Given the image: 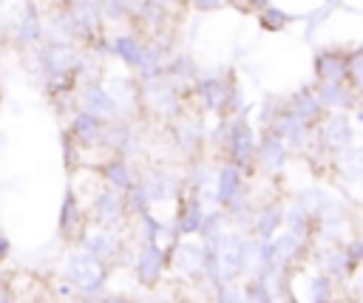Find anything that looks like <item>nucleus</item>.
<instances>
[{
    "mask_svg": "<svg viewBox=\"0 0 363 303\" xmlns=\"http://www.w3.org/2000/svg\"><path fill=\"white\" fill-rule=\"evenodd\" d=\"M99 11H102L105 23H113V25L130 23V8L122 0H99Z\"/></svg>",
    "mask_w": 363,
    "mask_h": 303,
    "instance_id": "obj_38",
    "label": "nucleus"
},
{
    "mask_svg": "<svg viewBox=\"0 0 363 303\" xmlns=\"http://www.w3.org/2000/svg\"><path fill=\"white\" fill-rule=\"evenodd\" d=\"M88 221V212L77 195L74 187H65L62 193V204H60V218H57V229H60V238L68 241V244H77V238L85 232V224Z\"/></svg>",
    "mask_w": 363,
    "mask_h": 303,
    "instance_id": "obj_21",
    "label": "nucleus"
},
{
    "mask_svg": "<svg viewBox=\"0 0 363 303\" xmlns=\"http://www.w3.org/2000/svg\"><path fill=\"white\" fill-rule=\"evenodd\" d=\"M139 99H142V108L147 113H153L164 122H173L176 116L184 113V96L167 76L139 82Z\"/></svg>",
    "mask_w": 363,
    "mask_h": 303,
    "instance_id": "obj_3",
    "label": "nucleus"
},
{
    "mask_svg": "<svg viewBox=\"0 0 363 303\" xmlns=\"http://www.w3.org/2000/svg\"><path fill=\"white\" fill-rule=\"evenodd\" d=\"M102 150L111 156H125V159H136L142 150L139 133L133 119H113L105 122V133H102Z\"/></svg>",
    "mask_w": 363,
    "mask_h": 303,
    "instance_id": "obj_15",
    "label": "nucleus"
},
{
    "mask_svg": "<svg viewBox=\"0 0 363 303\" xmlns=\"http://www.w3.org/2000/svg\"><path fill=\"white\" fill-rule=\"evenodd\" d=\"M139 187L145 190L147 201L153 207L159 204H176L184 193V178L179 170L162 167V164H150L145 170H139Z\"/></svg>",
    "mask_w": 363,
    "mask_h": 303,
    "instance_id": "obj_4",
    "label": "nucleus"
},
{
    "mask_svg": "<svg viewBox=\"0 0 363 303\" xmlns=\"http://www.w3.org/2000/svg\"><path fill=\"white\" fill-rule=\"evenodd\" d=\"M77 246H79V249H85L88 255L99 258L102 263L113 266V263H116L119 249L125 246V238H122V229L94 224V227H85V232L77 238Z\"/></svg>",
    "mask_w": 363,
    "mask_h": 303,
    "instance_id": "obj_13",
    "label": "nucleus"
},
{
    "mask_svg": "<svg viewBox=\"0 0 363 303\" xmlns=\"http://www.w3.org/2000/svg\"><path fill=\"white\" fill-rule=\"evenodd\" d=\"M284 229V204L281 201H267L261 207H255L252 212V227L250 235L258 241H272L278 232Z\"/></svg>",
    "mask_w": 363,
    "mask_h": 303,
    "instance_id": "obj_26",
    "label": "nucleus"
},
{
    "mask_svg": "<svg viewBox=\"0 0 363 303\" xmlns=\"http://www.w3.org/2000/svg\"><path fill=\"white\" fill-rule=\"evenodd\" d=\"M269 130H275L278 136H284V142L292 147V153H306L318 142V125L315 122H306L303 116H298L289 105L278 113V119L269 125Z\"/></svg>",
    "mask_w": 363,
    "mask_h": 303,
    "instance_id": "obj_11",
    "label": "nucleus"
},
{
    "mask_svg": "<svg viewBox=\"0 0 363 303\" xmlns=\"http://www.w3.org/2000/svg\"><path fill=\"white\" fill-rule=\"evenodd\" d=\"M241 289L247 295L250 303H281L275 289L269 286V280L264 275H252V278H241Z\"/></svg>",
    "mask_w": 363,
    "mask_h": 303,
    "instance_id": "obj_35",
    "label": "nucleus"
},
{
    "mask_svg": "<svg viewBox=\"0 0 363 303\" xmlns=\"http://www.w3.org/2000/svg\"><path fill=\"white\" fill-rule=\"evenodd\" d=\"M315 91H318V99L326 108V113L329 110L349 113L360 105V93L349 85V79H343V82H315Z\"/></svg>",
    "mask_w": 363,
    "mask_h": 303,
    "instance_id": "obj_24",
    "label": "nucleus"
},
{
    "mask_svg": "<svg viewBox=\"0 0 363 303\" xmlns=\"http://www.w3.org/2000/svg\"><path fill=\"white\" fill-rule=\"evenodd\" d=\"M281 303H303V300H298V297H292V300H281Z\"/></svg>",
    "mask_w": 363,
    "mask_h": 303,
    "instance_id": "obj_47",
    "label": "nucleus"
},
{
    "mask_svg": "<svg viewBox=\"0 0 363 303\" xmlns=\"http://www.w3.org/2000/svg\"><path fill=\"white\" fill-rule=\"evenodd\" d=\"M6 31H9V40L23 51H34L40 42H45V25H43V14L37 3L26 0L23 8L9 20Z\"/></svg>",
    "mask_w": 363,
    "mask_h": 303,
    "instance_id": "obj_9",
    "label": "nucleus"
},
{
    "mask_svg": "<svg viewBox=\"0 0 363 303\" xmlns=\"http://www.w3.org/2000/svg\"><path fill=\"white\" fill-rule=\"evenodd\" d=\"M125 210H128V218H130V221L139 218L142 212L153 210V204L147 201V195H145V190L139 187V181H136V187H130V190L125 193Z\"/></svg>",
    "mask_w": 363,
    "mask_h": 303,
    "instance_id": "obj_37",
    "label": "nucleus"
},
{
    "mask_svg": "<svg viewBox=\"0 0 363 303\" xmlns=\"http://www.w3.org/2000/svg\"><path fill=\"white\" fill-rule=\"evenodd\" d=\"M255 150H258V133H255L252 122L247 119V113L227 116V133H224V144H221L224 159L233 161L235 167H241L247 176H252L255 173Z\"/></svg>",
    "mask_w": 363,
    "mask_h": 303,
    "instance_id": "obj_2",
    "label": "nucleus"
},
{
    "mask_svg": "<svg viewBox=\"0 0 363 303\" xmlns=\"http://www.w3.org/2000/svg\"><path fill=\"white\" fill-rule=\"evenodd\" d=\"M145 42L147 40H142L136 31H116L111 37V57H116L125 68L136 71V65H139V59L145 54Z\"/></svg>",
    "mask_w": 363,
    "mask_h": 303,
    "instance_id": "obj_28",
    "label": "nucleus"
},
{
    "mask_svg": "<svg viewBox=\"0 0 363 303\" xmlns=\"http://www.w3.org/2000/svg\"><path fill=\"white\" fill-rule=\"evenodd\" d=\"M255 17H258V25H261L264 31H284V28L292 23V14L284 11L281 6H272V3H267L264 8H258Z\"/></svg>",
    "mask_w": 363,
    "mask_h": 303,
    "instance_id": "obj_36",
    "label": "nucleus"
},
{
    "mask_svg": "<svg viewBox=\"0 0 363 303\" xmlns=\"http://www.w3.org/2000/svg\"><path fill=\"white\" fill-rule=\"evenodd\" d=\"M167 125H170V139H173V144L182 156H196L207 144V127L199 116H184L182 113Z\"/></svg>",
    "mask_w": 363,
    "mask_h": 303,
    "instance_id": "obj_19",
    "label": "nucleus"
},
{
    "mask_svg": "<svg viewBox=\"0 0 363 303\" xmlns=\"http://www.w3.org/2000/svg\"><path fill=\"white\" fill-rule=\"evenodd\" d=\"M247 238L250 235H244L241 229L230 227L216 244H210L218 252V261H221V269H224V283L227 280H241V275H244V246H247Z\"/></svg>",
    "mask_w": 363,
    "mask_h": 303,
    "instance_id": "obj_16",
    "label": "nucleus"
},
{
    "mask_svg": "<svg viewBox=\"0 0 363 303\" xmlns=\"http://www.w3.org/2000/svg\"><path fill=\"white\" fill-rule=\"evenodd\" d=\"M77 105H79V108H85L88 113L99 116L102 122L122 119L119 105H116L113 93L108 91L105 79H99V82H88V85H79V91H77Z\"/></svg>",
    "mask_w": 363,
    "mask_h": 303,
    "instance_id": "obj_17",
    "label": "nucleus"
},
{
    "mask_svg": "<svg viewBox=\"0 0 363 303\" xmlns=\"http://www.w3.org/2000/svg\"><path fill=\"white\" fill-rule=\"evenodd\" d=\"M306 266L309 272H303V263L292 272V297L303 303H337V280L309 261Z\"/></svg>",
    "mask_w": 363,
    "mask_h": 303,
    "instance_id": "obj_5",
    "label": "nucleus"
},
{
    "mask_svg": "<svg viewBox=\"0 0 363 303\" xmlns=\"http://www.w3.org/2000/svg\"><path fill=\"white\" fill-rule=\"evenodd\" d=\"M210 297H213V303H250L241 289V280H227V283L216 286Z\"/></svg>",
    "mask_w": 363,
    "mask_h": 303,
    "instance_id": "obj_39",
    "label": "nucleus"
},
{
    "mask_svg": "<svg viewBox=\"0 0 363 303\" xmlns=\"http://www.w3.org/2000/svg\"><path fill=\"white\" fill-rule=\"evenodd\" d=\"M289 156H292V147L284 142V136L264 127V133L258 136V150H255V170L267 178H278L289 167Z\"/></svg>",
    "mask_w": 363,
    "mask_h": 303,
    "instance_id": "obj_10",
    "label": "nucleus"
},
{
    "mask_svg": "<svg viewBox=\"0 0 363 303\" xmlns=\"http://www.w3.org/2000/svg\"><path fill=\"white\" fill-rule=\"evenodd\" d=\"M315 215L301 204V201H295V198H289L286 204H284V229H292V232H298V235H303V238H309L312 241V235H315Z\"/></svg>",
    "mask_w": 363,
    "mask_h": 303,
    "instance_id": "obj_32",
    "label": "nucleus"
},
{
    "mask_svg": "<svg viewBox=\"0 0 363 303\" xmlns=\"http://www.w3.org/2000/svg\"><path fill=\"white\" fill-rule=\"evenodd\" d=\"M43 25H45V40L77 45V28H74V20H71V14L62 3L43 17Z\"/></svg>",
    "mask_w": 363,
    "mask_h": 303,
    "instance_id": "obj_29",
    "label": "nucleus"
},
{
    "mask_svg": "<svg viewBox=\"0 0 363 303\" xmlns=\"http://www.w3.org/2000/svg\"><path fill=\"white\" fill-rule=\"evenodd\" d=\"M182 178H184V190L204 195V193H210L213 184H216V167H213L210 161H204V159H196V161H190V164L184 167Z\"/></svg>",
    "mask_w": 363,
    "mask_h": 303,
    "instance_id": "obj_31",
    "label": "nucleus"
},
{
    "mask_svg": "<svg viewBox=\"0 0 363 303\" xmlns=\"http://www.w3.org/2000/svg\"><path fill=\"white\" fill-rule=\"evenodd\" d=\"M99 173V181L119 190V193H128L130 187H136L139 181V170L133 167V159H125V156H105L96 167Z\"/></svg>",
    "mask_w": 363,
    "mask_h": 303,
    "instance_id": "obj_22",
    "label": "nucleus"
},
{
    "mask_svg": "<svg viewBox=\"0 0 363 303\" xmlns=\"http://www.w3.org/2000/svg\"><path fill=\"white\" fill-rule=\"evenodd\" d=\"M230 227H233V221H230V215H227L224 207H207V212H204V218H201L199 238H201L204 244H216Z\"/></svg>",
    "mask_w": 363,
    "mask_h": 303,
    "instance_id": "obj_33",
    "label": "nucleus"
},
{
    "mask_svg": "<svg viewBox=\"0 0 363 303\" xmlns=\"http://www.w3.org/2000/svg\"><path fill=\"white\" fill-rule=\"evenodd\" d=\"M349 85L363 96V48L349 51Z\"/></svg>",
    "mask_w": 363,
    "mask_h": 303,
    "instance_id": "obj_41",
    "label": "nucleus"
},
{
    "mask_svg": "<svg viewBox=\"0 0 363 303\" xmlns=\"http://www.w3.org/2000/svg\"><path fill=\"white\" fill-rule=\"evenodd\" d=\"M65 133H68L82 150H88V147H102L105 122L77 105V110L71 113V122H68V130H65Z\"/></svg>",
    "mask_w": 363,
    "mask_h": 303,
    "instance_id": "obj_23",
    "label": "nucleus"
},
{
    "mask_svg": "<svg viewBox=\"0 0 363 303\" xmlns=\"http://www.w3.org/2000/svg\"><path fill=\"white\" fill-rule=\"evenodd\" d=\"M315 82H343L349 76V51L340 48H323L312 59Z\"/></svg>",
    "mask_w": 363,
    "mask_h": 303,
    "instance_id": "obj_25",
    "label": "nucleus"
},
{
    "mask_svg": "<svg viewBox=\"0 0 363 303\" xmlns=\"http://www.w3.org/2000/svg\"><path fill=\"white\" fill-rule=\"evenodd\" d=\"M352 295L363 297V263H360V266H357V272L352 275Z\"/></svg>",
    "mask_w": 363,
    "mask_h": 303,
    "instance_id": "obj_44",
    "label": "nucleus"
},
{
    "mask_svg": "<svg viewBox=\"0 0 363 303\" xmlns=\"http://www.w3.org/2000/svg\"><path fill=\"white\" fill-rule=\"evenodd\" d=\"M133 278L145 289H156L167 272V244L162 241H142L130 266Z\"/></svg>",
    "mask_w": 363,
    "mask_h": 303,
    "instance_id": "obj_7",
    "label": "nucleus"
},
{
    "mask_svg": "<svg viewBox=\"0 0 363 303\" xmlns=\"http://www.w3.org/2000/svg\"><path fill=\"white\" fill-rule=\"evenodd\" d=\"M201 266H204V241L199 235L176 238L167 244V269L173 275H179L187 283H199Z\"/></svg>",
    "mask_w": 363,
    "mask_h": 303,
    "instance_id": "obj_6",
    "label": "nucleus"
},
{
    "mask_svg": "<svg viewBox=\"0 0 363 303\" xmlns=\"http://www.w3.org/2000/svg\"><path fill=\"white\" fill-rule=\"evenodd\" d=\"M88 218L99 227H113V229H122V224L128 221V210H125V193L108 187V184H99L94 190V198H91V207H88Z\"/></svg>",
    "mask_w": 363,
    "mask_h": 303,
    "instance_id": "obj_12",
    "label": "nucleus"
},
{
    "mask_svg": "<svg viewBox=\"0 0 363 303\" xmlns=\"http://www.w3.org/2000/svg\"><path fill=\"white\" fill-rule=\"evenodd\" d=\"M74 79H77V85L99 82L102 79V57L94 54L91 48L79 51L77 54V62H74Z\"/></svg>",
    "mask_w": 363,
    "mask_h": 303,
    "instance_id": "obj_34",
    "label": "nucleus"
},
{
    "mask_svg": "<svg viewBox=\"0 0 363 303\" xmlns=\"http://www.w3.org/2000/svg\"><path fill=\"white\" fill-rule=\"evenodd\" d=\"M108 275H111V266L102 263L99 258L88 255L85 249H74L65 263H62V278L82 295L88 297V303H94L99 295H105V286H108Z\"/></svg>",
    "mask_w": 363,
    "mask_h": 303,
    "instance_id": "obj_1",
    "label": "nucleus"
},
{
    "mask_svg": "<svg viewBox=\"0 0 363 303\" xmlns=\"http://www.w3.org/2000/svg\"><path fill=\"white\" fill-rule=\"evenodd\" d=\"M286 105H289V108H292L298 116H303L306 122H315V125H318V122L326 116V108L320 105L315 85H306V88L295 91V93L286 99Z\"/></svg>",
    "mask_w": 363,
    "mask_h": 303,
    "instance_id": "obj_30",
    "label": "nucleus"
},
{
    "mask_svg": "<svg viewBox=\"0 0 363 303\" xmlns=\"http://www.w3.org/2000/svg\"><path fill=\"white\" fill-rule=\"evenodd\" d=\"M286 108V99H278V96H264L261 99V105H258V122L264 125V127H269L275 119H278V113Z\"/></svg>",
    "mask_w": 363,
    "mask_h": 303,
    "instance_id": "obj_40",
    "label": "nucleus"
},
{
    "mask_svg": "<svg viewBox=\"0 0 363 303\" xmlns=\"http://www.w3.org/2000/svg\"><path fill=\"white\" fill-rule=\"evenodd\" d=\"M318 139L329 153H337L349 144H354V125L349 119V113L340 110H329L320 122H318Z\"/></svg>",
    "mask_w": 363,
    "mask_h": 303,
    "instance_id": "obj_20",
    "label": "nucleus"
},
{
    "mask_svg": "<svg viewBox=\"0 0 363 303\" xmlns=\"http://www.w3.org/2000/svg\"><path fill=\"white\" fill-rule=\"evenodd\" d=\"M204 212H207L204 195L184 190L182 198L176 201V212H173V229H176V235H179V238H193V235H199Z\"/></svg>",
    "mask_w": 363,
    "mask_h": 303,
    "instance_id": "obj_18",
    "label": "nucleus"
},
{
    "mask_svg": "<svg viewBox=\"0 0 363 303\" xmlns=\"http://www.w3.org/2000/svg\"><path fill=\"white\" fill-rule=\"evenodd\" d=\"M0 102H3V85H0Z\"/></svg>",
    "mask_w": 363,
    "mask_h": 303,
    "instance_id": "obj_48",
    "label": "nucleus"
},
{
    "mask_svg": "<svg viewBox=\"0 0 363 303\" xmlns=\"http://www.w3.org/2000/svg\"><path fill=\"white\" fill-rule=\"evenodd\" d=\"M9 252H11V241H9V238H6V232L0 229V261H3V258H9Z\"/></svg>",
    "mask_w": 363,
    "mask_h": 303,
    "instance_id": "obj_46",
    "label": "nucleus"
},
{
    "mask_svg": "<svg viewBox=\"0 0 363 303\" xmlns=\"http://www.w3.org/2000/svg\"><path fill=\"white\" fill-rule=\"evenodd\" d=\"M184 3H190L199 11H216V8H224L230 0H184Z\"/></svg>",
    "mask_w": 363,
    "mask_h": 303,
    "instance_id": "obj_43",
    "label": "nucleus"
},
{
    "mask_svg": "<svg viewBox=\"0 0 363 303\" xmlns=\"http://www.w3.org/2000/svg\"><path fill=\"white\" fill-rule=\"evenodd\" d=\"M309 263L318 266V269H323L326 275H332L337 283L352 280V275L357 272V263L352 261L346 244H337V246H318V244H312Z\"/></svg>",
    "mask_w": 363,
    "mask_h": 303,
    "instance_id": "obj_14",
    "label": "nucleus"
},
{
    "mask_svg": "<svg viewBox=\"0 0 363 303\" xmlns=\"http://www.w3.org/2000/svg\"><path fill=\"white\" fill-rule=\"evenodd\" d=\"M94 303H130V300L122 297V295H99Z\"/></svg>",
    "mask_w": 363,
    "mask_h": 303,
    "instance_id": "obj_45",
    "label": "nucleus"
},
{
    "mask_svg": "<svg viewBox=\"0 0 363 303\" xmlns=\"http://www.w3.org/2000/svg\"><path fill=\"white\" fill-rule=\"evenodd\" d=\"M235 82L233 71H218V74H199L196 85H193V96H196V105L201 113H216V116H224V108H227V93H230V85Z\"/></svg>",
    "mask_w": 363,
    "mask_h": 303,
    "instance_id": "obj_8",
    "label": "nucleus"
},
{
    "mask_svg": "<svg viewBox=\"0 0 363 303\" xmlns=\"http://www.w3.org/2000/svg\"><path fill=\"white\" fill-rule=\"evenodd\" d=\"M199 65H196V59H193V54H187V51H179V54H170L167 57V68H164V76L182 91V93H187V91H193V85H196V79H199Z\"/></svg>",
    "mask_w": 363,
    "mask_h": 303,
    "instance_id": "obj_27",
    "label": "nucleus"
},
{
    "mask_svg": "<svg viewBox=\"0 0 363 303\" xmlns=\"http://www.w3.org/2000/svg\"><path fill=\"white\" fill-rule=\"evenodd\" d=\"M346 249H349L352 261L360 266V263H363V232H357L354 238H349V241H346Z\"/></svg>",
    "mask_w": 363,
    "mask_h": 303,
    "instance_id": "obj_42",
    "label": "nucleus"
}]
</instances>
